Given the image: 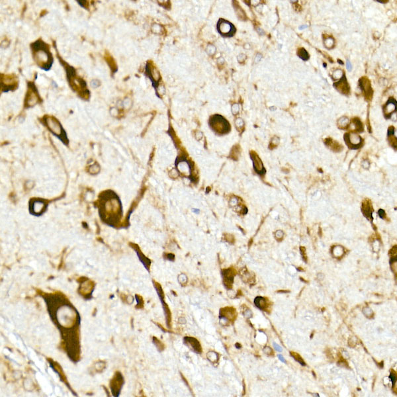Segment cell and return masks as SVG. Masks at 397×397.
Here are the masks:
<instances>
[{
	"instance_id": "obj_1",
	"label": "cell",
	"mask_w": 397,
	"mask_h": 397,
	"mask_svg": "<svg viewBox=\"0 0 397 397\" xmlns=\"http://www.w3.org/2000/svg\"><path fill=\"white\" fill-rule=\"evenodd\" d=\"M37 295L44 299L50 319L60 331L61 347L70 360L78 362L81 359V316L76 308L60 291L48 293L37 289Z\"/></svg>"
},
{
	"instance_id": "obj_2",
	"label": "cell",
	"mask_w": 397,
	"mask_h": 397,
	"mask_svg": "<svg viewBox=\"0 0 397 397\" xmlns=\"http://www.w3.org/2000/svg\"><path fill=\"white\" fill-rule=\"evenodd\" d=\"M56 52L57 58L66 71V78L70 88L74 92L76 93L79 98L85 101H88L90 98L91 94L90 91L87 88L86 82L82 78L78 76L76 68L64 61L60 56L57 50Z\"/></svg>"
},
{
	"instance_id": "obj_3",
	"label": "cell",
	"mask_w": 397,
	"mask_h": 397,
	"mask_svg": "<svg viewBox=\"0 0 397 397\" xmlns=\"http://www.w3.org/2000/svg\"><path fill=\"white\" fill-rule=\"evenodd\" d=\"M30 50L34 62L38 68L48 72L54 63V57L50 51V45L40 38L30 43Z\"/></svg>"
},
{
	"instance_id": "obj_4",
	"label": "cell",
	"mask_w": 397,
	"mask_h": 397,
	"mask_svg": "<svg viewBox=\"0 0 397 397\" xmlns=\"http://www.w3.org/2000/svg\"><path fill=\"white\" fill-rule=\"evenodd\" d=\"M40 121L47 128L52 134L62 141L64 144L66 146L68 145L69 140L67 137V134L58 118L52 115L45 114L40 118Z\"/></svg>"
},
{
	"instance_id": "obj_5",
	"label": "cell",
	"mask_w": 397,
	"mask_h": 397,
	"mask_svg": "<svg viewBox=\"0 0 397 397\" xmlns=\"http://www.w3.org/2000/svg\"><path fill=\"white\" fill-rule=\"evenodd\" d=\"M42 101L41 95H40L37 87L35 86L34 82H27V90L24 100V108L30 109L34 107L38 103H41Z\"/></svg>"
},
{
	"instance_id": "obj_6",
	"label": "cell",
	"mask_w": 397,
	"mask_h": 397,
	"mask_svg": "<svg viewBox=\"0 0 397 397\" xmlns=\"http://www.w3.org/2000/svg\"><path fill=\"white\" fill-rule=\"evenodd\" d=\"M19 85V78L15 74H1V92L7 93L15 91Z\"/></svg>"
},
{
	"instance_id": "obj_7",
	"label": "cell",
	"mask_w": 397,
	"mask_h": 397,
	"mask_svg": "<svg viewBox=\"0 0 397 397\" xmlns=\"http://www.w3.org/2000/svg\"><path fill=\"white\" fill-rule=\"evenodd\" d=\"M79 285L78 289V293L79 295L86 300H90L92 299V293L94 292L95 283L94 281H91L87 277H82L77 280Z\"/></svg>"
},
{
	"instance_id": "obj_8",
	"label": "cell",
	"mask_w": 397,
	"mask_h": 397,
	"mask_svg": "<svg viewBox=\"0 0 397 397\" xmlns=\"http://www.w3.org/2000/svg\"><path fill=\"white\" fill-rule=\"evenodd\" d=\"M210 126L213 130L220 134L227 133L231 130V126L228 122L222 116L215 114L212 116L209 121Z\"/></svg>"
},
{
	"instance_id": "obj_9",
	"label": "cell",
	"mask_w": 397,
	"mask_h": 397,
	"mask_svg": "<svg viewBox=\"0 0 397 397\" xmlns=\"http://www.w3.org/2000/svg\"><path fill=\"white\" fill-rule=\"evenodd\" d=\"M125 384V379L122 373L119 371L114 373L113 377L110 380L109 387L113 396L118 397L120 395L122 388Z\"/></svg>"
},
{
	"instance_id": "obj_10",
	"label": "cell",
	"mask_w": 397,
	"mask_h": 397,
	"mask_svg": "<svg viewBox=\"0 0 397 397\" xmlns=\"http://www.w3.org/2000/svg\"><path fill=\"white\" fill-rule=\"evenodd\" d=\"M153 283L154 287L156 289V292L158 293V295L159 298L160 299V301L162 303V307H163V309L165 313V316H166V324L167 326V327L169 328H171V313L170 310V308L168 307V305L164 301V291H163V289L162 288V286L160 285V283H158V282H156L155 281H153Z\"/></svg>"
},
{
	"instance_id": "obj_11",
	"label": "cell",
	"mask_w": 397,
	"mask_h": 397,
	"mask_svg": "<svg viewBox=\"0 0 397 397\" xmlns=\"http://www.w3.org/2000/svg\"><path fill=\"white\" fill-rule=\"evenodd\" d=\"M46 360L48 361V363H49L50 367L53 370H54V371L55 373H56L57 375H58V377L60 378V380L65 384V385L68 388V389L72 392V394L74 396H77V394L73 391V389H72L71 387H70V383L68 381L67 377H66V375H65V373L64 372V371H63L62 368V367H61V365L58 362H56V361H54L51 358H47Z\"/></svg>"
},
{
	"instance_id": "obj_12",
	"label": "cell",
	"mask_w": 397,
	"mask_h": 397,
	"mask_svg": "<svg viewBox=\"0 0 397 397\" xmlns=\"http://www.w3.org/2000/svg\"><path fill=\"white\" fill-rule=\"evenodd\" d=\"M343 138L345 140L346 144L351 149H358L363 144V140L360 136L355 133H346L344 134Z\"/></svg>"
},
{
	"instance_id": "obj_13",
	"label": "cell",
	"mask_w": 397,
	"mask_h": 397,
	"mask_svg": "<svg viewBox=\"0 0 397 397\" xmlns=\"http://www.w3.org/2000/svg\"><path fill=\"white\" fill-rule=\"evenodd\" d=\"M359 86L361 91L363 92L365 99L367 101L371 100L373 95V90L369 79L365 76L359 79Z\"/></svg>"
},
{
	"instance_id": "obj_14",
	"label": "cell",
	"mask_w": 397,
	"mask_h": 397,
	"mask_svg": "<svg viewBox=\"0 0 397 397\" xmlns=\"http://www.w3.org/2000/svg\"><path fill=\"white\" fill-rule=\"evenodd\" d=\"M219 32L223 36H232L236 32V29L232 23L228 21L220 19L218 23Z\"/></svg>"
},
{
	"instance_id": "obj_15",
	"label": "cell",
	"mask_w": 397,
	"mask_h": 397,
	"mask_svg": "<svg viewBox=\"0 0 397 397\" xmlns=\"http://www.w3.org/2000/svg\"><path fill=\"white\" fill-rule=\"evenodd\" d=\"M237 317V312L235 308L227 307L220 310L219 318L221 320H224L228 323L235 321Z\"/></svg>"
},
{
	"instance_id": "obj_16",
	"label": "cell",
	"mask_w": 397,
	"mask_h": 397,
	"mask_svg": "<svg viewBox=\"0 0 397 397\" xmlns=\"http://www.w3.org/2000/svg\"><path fill=\"white\" fill-rule=\"evenodd\" d=\"M333 86L335 87V89L340 93V94L346 95H348L350 94V87L349 84H348L345 74H343V76H342V78L338 82L334 83Z\"/></svg>"
},
{
	"instance_id": "obj_17",
	"label": "cell",
	"mask_w": 397,
	"mask_h": 397,
	"mask_svg": "<svg viewBox=\"0 0 397 397\" xmlns=\"http://www.w3.org/2000/svg\"><path fill=\"white\" fill-rule=\"evenodd\" d=\"M235 272L231 269L224 270L222 271L223 277V283L227 289H232L234 283V277L235 275Z\"/></svg>"
},
{
	"instance_id": "obj_18",
	"label": "cell",
	"mask_w": 397,
	"mask_h": 397,
	"mask_svg": "<svg viewBox=\"0 0 397 397\" xmlns=\"http://www.w3.org/2000/svg\"><path fill=\"white\" fill-rule=\"evenodd\" d=\"M146 76L150 78V79H151L153 85L154 84V83H156L159 81V79H160V74H159V72L157 70V68L154 66L152 63H150L149 62H147L146 66Z\"/></svg>"
},
{
	"instance_id": "obj_19",
	"label": "cell",
	"mask_w": 397,
	"mask_h": 397,
	"mask_svg": "<svg viewBox=\"0 0 397 397\" xmlns=\"http://www.w3.org/2000/svg\"><path fill=\"white\" fill-rule=\"evenodd\" d=\"M396 109V101L393 98H390L385 105L383 106V113L386 118H391V116Z\"/></svg>"
},
{
	"instance_id": "obj_20",
	"label": "cell",
	"mask_w": 397,
	"mask_h": 397,
	"mask_svg": "<svg viewBox=\"0 0 397 397\" xmlns=\"http://www.w3.org/2000/svg\"><path fill=\"white\" fill-rule=\"evenodd\" d=\"M183 341H184V343L186 344L188 347L191 348L193 351L197 353V354H201L202 353L201 346L199 342H198L196 338L187 336L183 338Z\"/></svg>"
},
{
	"instance_id": "obj_21",
	"label": "cell",
	"mask_w": 397,
	"mask_h": 397,
	"mask_svg": "<svg viewBox=\"0 0 397 397\" xmlns=\"http://www.w3.org/2000/svg\"><path fill=\"white\" fill-rule=\"evenodd\" d=\"M103 58L106 62V63H107V65L109 66L110 70H111V76L113 77L114 76V74L118 71V66L116 61L114 59L113 56L110 54L107 50H106L105 52Z\"/></svg>"
},
{
	"instance_id": "obj_22",
	"label": "cell",
	"mask_w": 397,
	"mask_h": 397,
	"mask_svg": "<svg viewBox=\"0 0 397 397\" xmlns=\"http://www.w3.org/2000/svg\"><path fill=\"white\" fill-rule=\"evenodd\" d=\"M45 203L41 200H36L34 201L33 204H30V211H33V213L36 215H41L46 209Z\"/></svg>"
},
{
	"instance_id": "obj_23",
	"label": "cell",
	"mask_w": 397,
	"mask_h": 397,
	"mask_svg": "<svg viewBox=\"0 0 397 397\" xmlns=\"http://www.w3.org/2000/svg\"><path fill=\"white\" fill-rule=\"evenodd\" d=\"M373 211L371 203L368 199H365L362 203V212L363 215L370 220H373L372 213Z\"/></svg>"
},
{
	"instance_id": "obj_24",
	"label": "cell",
	"mask_w": 397,
	"mask_h": 397,
	"mask_svg": "<svg viewBox=\"0 0 397 397\" xmlns=\"http://www.w3.org/2000/svg\"><path fill=\"white\" fill-rule=\"evenodd\" d=\"M251 159H252V160L254 161V168L255 169V170H256V171H258V173H259V174L265 173L266 171H263V170H265L263 169L262 163L261 160H260V159L259 158V157H258V156L257 155V154H255V152H252L251 154Z\"/></svg>"
},
{
	"instance_id": "obj_25",
	"label": "cell",
	"mask_w": 397,
	"mask_h": 397,
	"mask_svg": "<svg viewBox=\"0 0 397 397\" xmlns=\"http://www.w3.org/2000/svg\"><path fill=\"white\" fill-rule=\"evenodd\" d=\"M324 143L328 148H330L334 152H339L343 149V147L342 146L341 144H339L337 141L330 138L325 139Z\"/></svg>"
},
{
	"instance_id": "obj_26",
	"label": "cell",
	"mask_w": 397,
	"mask_h": 397,
	"mask_svg": "<svg viewBox=\"0 0 397 397\" xmlns=\"http://www.w3.org/2000/svg\"><path fill=\"white\" fill-rule=\"evenodd\" d=\"M254 304L260 310H266L268 308L267 301L262 297H257L254 300Z\"/></svg>"
},
{
	"instance_id": "obj_27",
	"label": "cell",
	"mask_w": 397,
	"mask_h": 397,
	"mask_svg": "<svg viewBox=\"0 0 397 397\" xmlns=\"http://www.w3.org/2000/svg\"><path fill=\"white\" fill-rule=\"evenodd\" d=\"M134 250H136V253H137V255H138V258H139V259L140 260V262L142 263V264L144 266L145 268L148 271H149L150 266V263H151L150 260L148 258H147L146 257L145 255L142 253V251H141L138 248H136V249L134 248Z\"/></svg>"
},
{
	"instance_id": "obj_28",
	"label": "cell",
	"mask_w": 397,
	"mask_h": 397,
	"mask_svg": "<svg viewBox=\"0 0 397 397\" xmlns=\"http://www.w3.org/2000/svg\"><path fill=\"white\" fill-rule=\"evenodd\" d=\"M337 124L339 129H346L349 126V119L346 117H342L338 119Z\"/></svg>"
},
{
	"instance_id": "obj_29",
	"label": "cell",
	"mask_w": 397,
	"mask_h": 397,
	"mask_svg": "<svg viewBox=\"0 0 397 397\" xmlns=\"http://www.w3.org/2000/svg\"><path fill=\"white\" fill-rule=\"evenodd\" d=\"M351 125L354 126L355 131L359 132L363 131V125L359 118H353L351 120Z\"/></svg>"
},
{
	"instance_id": "obj_30",
	"label": "cell",
	"mask_w": 397,
	"mask_h": 397,
	"mask_svg": "<svg viewBox=\"0 0 397 397\" xmlns=\"http://www.w3.org/2000/svg\"><path fill=\"white\" fill-rule=\"evenodd\" d=\"M297 55L300 58H301L304 61H307L310 58L309 54L304 48H299L297 50Z\"/></svg>"
},
{
	"instance_id": "obj_31",
	"label": "cell",
	"mask_w": 397,
	"mask_h": 397,
	"mask_svg": "<svg viewBox=\"0 0 397 397\" xmlns=\"http://www.w3.org/2000/svg\"><path fill=\"white\" fill-rule=\"evenodd\" d=\"M207 359L210 361L212 363H216L219 362V355L217 352L215 351H209L207 354Z\"/></svg>"
},
{
	"instance_id": "obj_32",
	"label": "cell",
	"mask_w": 397,
	"mask_h": 397,
	"mask_svg": "<svg viewBox=\"0 0 397 397\" xmlns=\"http://www.w3.org/2000/svg\"><path fill=\"white\" fill-rule=\"evenodd\" d=\"M106 363L103 361H99L94 365V369L96 373H101L105 369Z\"/></svg>"
},
{
	"instance_id": "obj_33",
	"label": "cell",
	"mask_w": 397,
	"mask_h": 397,
	"mask_svg": "<svg viewBox=\"0 0 397 397\" xmlns=\"http://www.w3.org/2000/svg\"><path fill=\"white\" fill-rule=\"evenodd\" d=\"M152 341H153V343H154V345L156 346V348H157V350H158L159 351H160V352H161V351H162L163 350H164L165 346H164V343H163L161 341L159 340V339H158L157 338H156V337H154H154L152 338Z\"/></svg>"
},
{
	"instance_id": "obj_34",
	"label": "cell",
	"mask_w": 397,
	"mask_h": 397,
	"mask_svg": "<svg viewBox=\"0 0 397 397\" xmlns=\"http://www.w3.org/2000/svg\"><path fill=\"white\" fill-rule=\"evenodd\" d=\"M135 299L136 301L137 302V304H136L135 308L136 309H142V308H144V300L143 298L140 296V295H138L137 294L135 295Z\"/></svg>"
},
{
	"instance_id": "obj_35",
	"label": "cell",
	"mask_w": 397,
	"mask_h": 397,
	"mask_svg": "<svg viewBox=\"0 0 397 397\" xmlns=\"http://www.w3.org/2000/svg\"><path fill=\"white\" fill-rule=\"evenodd\" d=\"M291 355L292 356V357H293V358H294L295 360H296L297 361H298V362H299V363H301L303 366H305V365H306V363H305V362H304V360L303 359V358L301 357V356L299 354H298L297 353H296V352H293V351H291Z\"/></svg>"
},
{
	"instance_id": "obj_36",
	"label": "cell",
	"mask_w": 397,
	"mask_h": 397,
	"mask_svg": "<svg viewBox=\"0 0 397 397\" xmlns=\"http://www.w3.org/2000/svg\"><path fill=\"white\" fill-rule=\"evenodd\" d=\"M334 44H335L334 39L331 37H329L328 38L325 39L324 45H325V46L327 48H328V49L332 48L334 46Z\"/></svg>"
},
{
	"instance_id": "obj_37",
	"label": "cell",
	"mask_w": 397,
	"mask_h": 397,
	"mask_svg": "<svg viewBox=\"0 0 397 397\" xmlns=\"http://www.w3.org/2000/svg\"><path fill=\"white\" fill-rule=\"evenodd\" d=\"M120 297L122 299V301L123 302H125L127 304H132L133 303L134 299L132 298L131 295H126L125 294H121L120 295Z\"/></svg>"
},
{
	"instance_id": "obj_38",
	"label": "cell",
	"mask_w": 397,
	"mask_h": 397,
	"mask_svg": "<svg viewBox=\"0 0 397 397\" xmlns=\"http://www.w3.org/2000/svg\"><path fill=\"white\" fill-rule=\"evenodd\" d=\"M363 313L364 315L368 318V319H372L374 316V313L373 311L369 307H365L363 308Z\"/></svg>"
},
{
	"instance_id": "obj_39",
	"label": "cell",
	"mask_w": 397,
	"mask_h": 397,
	"mask_svg": "<svg viewBox=\"0 0 397 397\" xmlns=\"http://www.w3.org/2000/svg\"><path fill=\"white\" fill-rule=\"evenodd\" d=\"M76 2H78V3L82 7L86 9V10H89L90 3L88 1H79V0H77Z\"/></svg>"
},
{
	"instance_id": "obj_40",
	"label": "cell",
	"mask_w": 397,
	"mask_h": 397,
	"mask_svg": "<svg viewBox=\"0 0 397 397\" xmlns=\"http://www.w3.org/2000/svg\"><path fill=\"white\" fill-rule=\"evenodd\" d=\"M357 339L355 336L350 337L349 340H348V345L350 346V347H354L357 345Z\"/></svg>"
},
{
	"instance_id": "obj_41",
	"label": "cell",
	"mask_w": 397,
	"mask_h": 397,
	"mask_svg": "<svg viewBox=\"0 0 397 397\" xmlns=\"http://www.w3.org/2000/svg\"><path fill=\"white\" fill-rule=\"evenodd\" d=\"M178 280L179 281V283L181 285H185L187 283V277L185 276L184 274H182L179 276Z\"/></svg>"
},
{
	"instance_id": "obj_42",
	"label": "cell",
	"mask_w": 397,
	"mask_h": 397,
	"mask_svg": "<svg viewBox=\"0 0 397 397\" xmlns=\"http://www.w3.org/2000/svg\"><path fill=\"white\" fill-rule=\"evenodd\" d=\"M263 352L266 354V355L270 356V355H273V350L269 346H266L263 348Z\"/></svg>"
},
{
	"instance_id": "obj_43",
	"label": "cell",
	"mask_w": 397,
	"mask_h": 397,
	"mask_svg": "<svg viewBox=\"0 0 397 397\" xmlns=\"http://www.w3.org/2000/svg\"><path fill=\"white\" fill-rule=\"evenodd\" d=\"M389 378L391 379V381H392V386L394 387L395 383H396V373H395V371H394L393 370H391V374H390Z\"/></svg>"
},
{
	"instance_id": "obj_44",
	"label": "cell",
	"mask_w": 397,
	"mask_h": 397,
	"mask_svg": "<svg viewBox=\"0 0 397 397\" xmlns=\"http://www.w3.org/2000/svg\"><path fill=\"white\" fill-rule=\"evenodd\" d=\"M389 136V142L391 145L392 147H394L396 148V138L393 136V135L392 136Z\"/></svg>"
},
{
	"instance_id": "obj_45",
	"label": "cell",
	"mask_w": 397,
	"mask_h": 397,
	"mask_svg": "<svg viewBox=\"0 0 397 397\" xmlns=\"http://www.w3.org/2000/svg\"><path fill=\"white\" fill-rule=\"evenodd\" d=\"M279 138L278 137H277V136H274V138H273L272 139V140H271V142L270 144V146L273 145L272 146H273V148L274 147H276L279 144Z\"/></svg>"
},
{
	"instance_id": "obj_46",
	"label": "cell",
	"mask_w": 397,
	"mask_h": 397,
	"mask_svg": "<svg viewBox=\"0 0 397 397\" xmlns=\"http://www.w3.org/2000/svg\"><path fill=\"white\" fill-rule=\"evenodd\" d=\"M100 85H101V82L99 80H98V79H94V80H92L91 82V86L94 88L98 87L100 86Z\"/></svg>"
},
{
	"instance_id": "obj_47",
	"label": "cell",
	"mask_w": 397,
	"mask_h": 397,
	"mask_svg": "<svg viewBox=\"0 0 397 397\" xmlns=\"http://www.w3.org/2000/svg\"><path fill=\"white\" fill-rule=\"evenodd\" d=\"M300 250H301V254L303 256V258L304 259V261H305L306 262H307V256L306 254V249L304 247H301L300 248Z\"/></svg>"
},
{
	"instance_id": "obj_48",
	"label": "cell",
	"mask_w": 397,
	"mask_h": 397,
	"mask_svg": "<svg viewBox=\"0 0 397 397\" xmlns=\"http://www.w3.org/2000/svg\"><path fill=\"white\" fill-rule=\"evenodd\" d=\"M389 254H390V255H391V258H396V246H394L393 248H392L390 250Z\"/></svg>"
},
{
	"instance_id": "obj_49",
	"label": "cell",
	"mask_w": 397,
	"mask_h": 397,
	"mask_svg": "<svg viewBox=\"0 0 397 397\" xmlns=\"http://www.w3.org/2000/svg\"><path fill=\"white\" fill-rule=\"evenodd\" d=\"M232 111L234 113V114H236L239 111V107H238V105L237 104H235L232 107Z\"/></svg>"
},
{
	"instance_id": "obj_50",
	"label": "cell",
	"mask_w": 397,
	"mask_h": 397,
	"mask_svg": "<svg viewBox=\"0 0 397 397\" xmlns=\"http://www.w3.org/2000/svg\"><path fill=\"white\" fill-rule=\"evenodd\" d=\"M395 131V129L394 126H391L389 127V129H388V135H389V136L394 135Z\"/></svg>"
},
{
	"instance_id": "obj_51",
	"label": "cell",
	"mask_w": 397,
	"mask_h": 397,
	"mask_svg": "<svg viewBox=\"0 0 397 397\" xmlns=\"http://www.w3.org/2000/svg\"><path fill=\"white\" fill-rule=\"evenodd\" d=\"M378 213H379V217H380L381 219H385V217H386L385 212L384 211L383 209H380V210H379Z\"/></svg>"
},
{
	"instance_id": "obj_52",
	"label": "cell",
	"mask_w": 397,
	"mask_h": 397,
	"mask_svg": "<svg viewBox=\"0 0 397 397\" xmlns=\"http://www.w3.org/2000/svg\"><path fill=\"white\" fill-rule=\"evenodd\" d=\"M244 315L246 318H248H248H250L251 316H252V312L250 311V309H248L246 311V312L244 313Z\"/></svg>"
},
{
	"instance_id": "obj_53",
	"label": "cell",
	"mask_w": 397,
	"mask_h": 397,
	"mask_svg": "<svg viewBox=\"0 0 397 397\" xmlns=\"http://www.w3.org/2000/svg\"><path fill=\"white\" fill-rule=\"evenodd\" d=\"M346 68H347V70L348 71H349V72H350L351 70V69H352L351 64V63H350V62L349 60H347V62H346Z\"/></svg>"
},
{
	"instance_id": "obj_54",
	"label": "cell",
	"mask_w": 397,
	"mask_h": 397,
	"mask_svg": "<svg viewBox=\"0 0 397 397\" xmlns=\"http://www.w3.org/2000/svg\"><path fill=\"white\" fill-rule=\"evenodd\" d=\"M273 346H274L275 349L277 351H279V352H281V351H282V348H281V347H280V346H279V345H278V344H277L276 343H273Z\"/></svg>"
},
{
	"instance_id": "obj_55",
	"label": "cell",
	"mask_w": 397,
	"mask_h": 397,
	"mask_svg": "<svg viewBox=\"0 0 397 397\" xmlns=\"http://www.w3.org/2000/svg\"><path fill=\"white\" fill-rule=\"evenodd\" d=\"M278 357H279V359L282 361V362L286 363V360L285 359V358L283 357V355H281L279 354V355H278Z\"/></svg>"
},
{
	"instance_id": "obj_56",
	"label": "cell",
	"mask_w": 397,
	"mask_h": 397,
	"mask_svg": "<svg viewBox=\"0 0 397 397\" xmlns=\"http://www.w3.org/2000/svg\"><path fill=\"white\" fill-rule=\"evenodd\" d=\"M307 27H308V26H307V25H302V26H299V29H300V30H303V29H306V28H307Z\"/></svg>"
},
{
	"instance_id": "obj_57",
	"label": "cell",
	"mask_w": 397,
	"mask_h": 397,
	"mask_svg": "<svg viewBox=\"0 0 397 397\" xmlns=\"http://www.w3.org/2000/svg\"><path fill=\"white\" fill-rule=\"evenodd\" d=\"M261 58H262V55L260 56L259 57V58H258V56H257L256 58H255V62H259V61L260 60V59H261Z\"/></svg>"
},
{
	"instance_id": "obj_58",
	"label": "cell",
	"mask_w": 397,
	"mask_h": 397,
	"mask_svg": "<svg viewBox=\"0 0 397 397\" xmlns=\"http://www.w3.org/2000/svg\"><path fill=\"white\" fill-rule=\"evenodd\" d=\"M289 291H277V293H289Z\"/></svg>"
},
{
	"instance_id": "obj_59",
	"label": "cell",
	"mask_w": 397,
	"mask_h": 397,
	"mask_svg": "<svg viewBox=\"0 0 397 397\" xmlns=\"http://www.w3.org/2000/svg\"><path fill=\"white\" fill-rule=\"evenodd\" d=\"M377 2H379V3H385L388 2V1H381V0H377Z\"/></svg>"
},
{
	"instance_id": "obj_60",
	"label": "cell",
	"mask_w": 397,
	"mask_h": 397,
	"mask_svg": "<svg viewBox=\"0 0 397 397\" xmlns=\"http://www.w3.org/2000/svg\"><path fill=\"white\" fill-rule=\"evenodd\" d=\"M338 62L339 64H342V65L343 64V62H342V60H339V59H338Z\"/></svg>"
},
{
	"instance_id": "obj_61",
	"label": "cell",
	"mask_w": 397,
	"mask_h": 397,
	"mask_svg": "<svg viewBox=\"0 0 397 397\" xmlns=\"http://www.w3.org/2000/svg\"><path fill=\"white\" fill-rule=\"evenodd\" d=\"M236 347H237V348H240V347H241V346L240 345V344H239V343H236Z\"/></svg>"
}]
</instances>
